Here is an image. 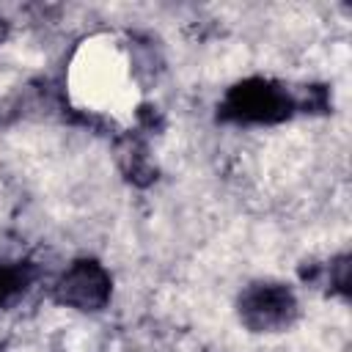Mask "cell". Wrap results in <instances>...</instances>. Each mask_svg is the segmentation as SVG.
<instances>
[{
  "label": "cell",
  "mask_w": 352,
  "mask_h": 352,
  "mask_svg": "<svg viewBox=\"0 0 352 352\" xmlns=\"http://www.w3.org/2000/svg\"><path fill=\"white\" fill-rule=\"evenodd\" d=\"M297 113V99L275 80L245 77L217 102V118L226 124H283Z\"/></svg>",
  "instance_id": "cell-1"
},
{
  "label": "cell",
  "mask_w": 352,
  "mask_h": 352,
  "mask_svg": "<svg viewBox=\"0 0 352 352\" xmlns=\"http://www.w3.org/2000/svg\"><path fill=\"white\" fill-rule=\"evenodd\" d=\"M236 316L250 333H280L297 322L300 302L286 283L256 280L239 292Z\"/></svg>",
  "instance_id": "cell-2"
},
{
  "label": "cell",
  "mask_w": 352,
  "mask_h": 352,
  "mask_svg": "<svg viewBox=\"0 0 352 352\" xmlns=\"http://www.w3.org/2000/svg\"><path fill=\"white\" fill-rule=\"evenodd\" d=\"M113 294V278L104 270L102 261L96 258H74L60 278L52 286V300L58 305L82 311V314H96L110 302Z\"/></svg>",
  "instance_id": "cell-3"
},
{
  "label": "cell",
  "mask_w": 352,
  "mask_h": 352,
  "mask_svg": "<svg viewBox=\"0 0 352 352\" xmlns=\"http://www.w3.org/2000/svg\"><path fill=\"white\" fill-rule=\"evenodd\" d=\"M33 261H0V311L14 305L36 280Z\"/></svg>",
  "instance_id": "cell-4"
},
{
  "label": "cell",
  "mask_w": 352,
  "mask_h": 352,
  "mask_svg": "<svg viewBox=\"0 0 352 352\" xmlns=\"http://www.w3.org/2000/svg\"><path fill=\"white\" fill-rule=\"evenodd\" d=\"M327 278H330V292H338L344 297L349 294V253H341L330 261Z\"/></svg>",
  "instance_id": "cell-5"
}]
</instances>
